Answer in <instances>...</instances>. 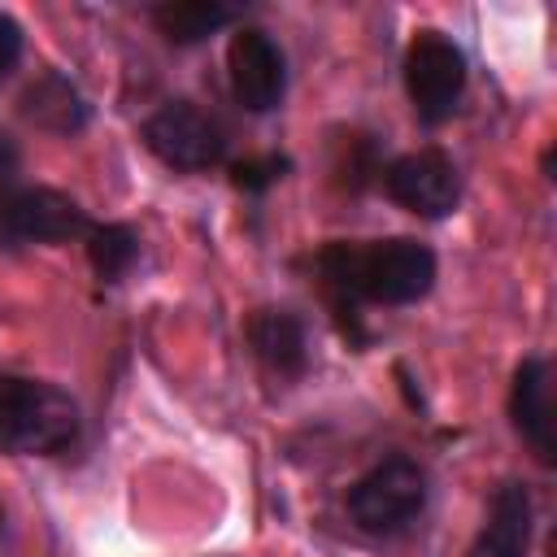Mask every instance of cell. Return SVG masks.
<instances>
[{
	"label": "cell",
	"instance_id": "1",
	"mask_svg": "<svg viewBox=\"0 0 557 557\" xmlns=\"http://www.w3.org/2000/svg\"><path fill=\"white\" fill-rule=\"evenodd\" d=\"M78 400L44 379L0 374V453L57 457L78 440Z\"/></svg>",
	"mask_w": 557,
	"mask_h": 557
},
{
	"label": "cell",
	"instance_id": "2",
	"mask_svg": "<svg viewBox=\"0 0 557 557\" xmlns=\"http://www.w3.org/2000/svg\"><path fill=\"white\" fill-rule=\"evenodd\" d=\"M352 283L361 305H413L435 283V252L409 235H392L379 244H357Z\"/></svg>",
	"mask_w": 557,
	"mask_h": 557
},
{
	"label": "cell",
	"instance_id": "3",
	"mask_svg": "<svg viewBox=\"0 0 557 557\" xmlns=\"http://www.w3.org/2000/svg\"><path fill=\"white\" fill-rule=\"evenodd\" d=\"M426 505V474L409 457H387L370 466L348 487V518L366 535H396L405 531Z\"/></svg>",
	"mask_w": 557,
	"mask_h": 557
},
{
	"label": "cell",
	"instance_id": "4",
	"mask_svg": "<svg viewBox=\"0 0 557 557\" xmlns=\"http://www.w3.org/2000/svg\"><path fill=\"white\" fill-rule=\"evenodd\" d=\"M405 91L413 100V113L422 122L453 117L461 91H466V57L461 48L440 30H418L405 52Z\"/></svg>",
	"mask_w": 557,
	"mask_h": 557
},
{
	"label": "cell",
	"instance_id": "5",
	"mask_svg": "<svg viewBox=\"0 0 557 557\" xmlns=\"http://www.w3.org/2000/svg\"><path fill=\"white\" fill-rule=\"evenodd\" d=\"M148 152L170 170H209L226 157L222 126L191 100H170L144 122Z\"/></svg>",
	"mask_w": 557,
	"mask_h": 557
},
{
	"label": "cell",
	"instance_id": "6",
	"mask_svg": "<svg viewBox=\"0 0 557 557\" xmlns=\"http://www.w3.org/2000/svg\"><path fill=\"white\" fill-rule=\"evenodd\" d=\"M383 191L418 218H448L461 200V178L440 148H422V152L396 157L383 170Z\"/></svg>",
	"mask_w": 557,
	"mask_h": 557
},
{
	"label": "cell",
	"instance_id": "7",
	"mask_svg": "<svg viewBox=\"0 0 557 557\" xmlns=\"http://www.w3.org/2000/svg\"><path fill=\"white\" fill-rule=\"evenodd\" d=\"M226 74H231V96L248 113H270L283 100V91H287L283 48L265 30H257V26H244V30L231 35Z\"/></svg>",
	"mask_w": 557,
	"mask_h": 557
},
{
	"label": "cell",
	"instance_id": "8",
	"mask_svg": "<svg viewBox=\"0 0 557 557\" xmlns=\"http://www.w3.org/2000/svg\"><path fill=\"white\" fill-rule=\"evenodd\" d=\"M0 231L17 244H61L87 235L91 222L70 196L52 187H22L0 205Z\"/></svg>",
	"mask_w": 557,
	"mask_h": 557
},
{
	"label": "cell",
	"instance_id": "9",
	"mask_svg": "<svg viewBox=\"0 0 557 557\" xmlns=\"http://www.w3.org/2000/svg\"><path fill=\"white\" fill-rule=\"evenodd\" d=\"M509 418H513V431L531 444V453L544 466H553L557 435H553V366H548V357H527L513 370Z\"/></svg>",
	"mask_w": 557,
	"mask_h": 557
},
{
	"label": "cell",
	"instance_id": "10",
	"mask_svg": "<svg viewBox=\"0 0 557 557\" xmlns=\"http://www.w3.org/2000/svg\"><path fill=\"white\" fill-rule=\"evenodd\" d=\"M244 335L257 352V361L278 374V379H296L305 374L309 366V339H305V322L292 313V309H252L248 322H244Z\"/></svg>",
	"mask_w": 557,
	"mask_h": 557
},
{
	"label": "cell",
	"instance_id": "11",
	"mask_svg": "<svg viewBox=\"0 0 557 557\" xmlns=\"http://www.w3.org/2000/svg\"><path fill=\"white\" fill-rule=\"evenodd\" d=\"M527 544H531V496L522 483H500L470 557H527Z\"/></svg>",
	"mask_w": 557,
	"mask_h": 557
},
{
	"label": "cell",
	"instance_id": "12",
	"mask_svg": "<svg viewBox=\"0 0 557 557\" xmlns=\"http://www.w3.org/2000/svg\"><path fill=\"white\" fill-rule=\"evenodd\" d=\"M22 113H26L30 122L57 131V135H70V131H78V126L87 122V104H83L78 87H74L70 78H61V74L35 78V83L26 87V96H22Z\"/></svg>",
	"mask_w": 557,
	"mask_h": 557
},
{
	"label": "cell",
	"instance_id": "13",
	"mask_svg": "<svg viewBox=\"0 0 557 557\" xmlns=\"http://www.w3.org/2000/svg\"><path fill=\"white\" fill-rule=\"evenodd\" d=\"M231 17H235V9L218 4V0H165L152 9V26L170 44H200L213 30H222Z\"/></svg>",
	"mask_w": 557,
	"mask_h": 557
},
{
	"label": "cell",
	"instance_id": "14",
	"mask_svg": "<svg viewBox=\"0 0 557 557\" xmlns=\"http://www.w3.org/2000/svg\"><path fill=\"white\" fill-rule=\"evenodd\" d=\"M139 257V235L122 222H100L87 231V261L104 283H117Z\"/></svg>",
	"mask_w": 557,
	"mask_h": 557
},
{
	"label": "cell",
	"instance_id": "15",
	"mask_svg": "<svg viewBox=\"0 0 557 557\" xmlns=\"http://www.w3.org/2000/svg\"><path fill=\"white\" fill-rule=\"evenodd\" d=\"M283 170H287V157H257V161L231 165V183H235L239 191H261V187H270L274 178H283Z\"/></svg>",
	"mask_w": 557,
	"mask_h": 557
},
{
	"label": "cell",
	"instance_id": "16",
	"mask_svg": "<svg viewBox=\"0 0 557 557\" xmlns=\"http://www.w3.org/2000/svg\"><path fill=\"white\" fill-rule=\"evenodd\" d=\"M17 57H22V26L9 13H0V78L17 65Z\"/></svg>",
	"mask_w": 557,
	"mask_h": 557
},
{
	"label": "cell",
	"instance_id": "17",
	"mask_svg": "<svg viewBox=\"0 0 557 557\" xmlns=\"http://www.w3.org/2000/svg\"><path fill=\"white\" fill-rule=\"evenodd\" d=\"M0 535H4V513H0Z\"/></svg>",
	"mask_w": 557,
	"mask_h": 557
}]
</instances>
